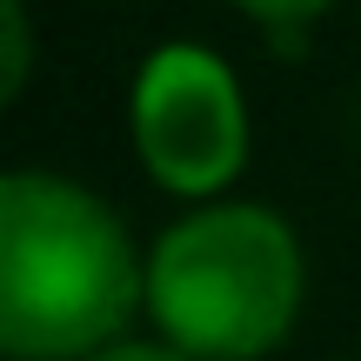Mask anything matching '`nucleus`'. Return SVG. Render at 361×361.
I'll return each instance as SVG.
<instances>
[{
	"mask_svg": "<svg viewBox=\"0 0 361 361\" xmlns=\"http://www.w3.org/2000/svg\"><path fill=\"white\" fill-rule=\"evenodd\" d=\"M147 314V255L74 174H0V355L87 361Z\"/></svg>",
	"mask_w": 361,
	"mask_h": 361,
	"instance_id": "f257e3e1",
	"label": "nucleus"
},
{
	"mask_svg": "<svg viewBox=\"0 0 361 361\" xmlns=\"http://www.w3.org/2000/svg\"><path fill=\"white\" fill-rule=\"evenodd\" d=\"M301 308V234L261 201H201L147 247V322L194 361H268Z\"/></svg>",
	"mask_w": 361,
	"mask_h": 361,
	"instance_id": "f03ea898",
	"label": "nucleus"
},
{
	"mask_svg": "<svg viewBox=\"0 0 361 361\" xmlns=\"http://www.w3.org/2000/svg\"><path fill=\"white\" fill-rule=\"evenodd\" d=\"M128 141L141 174L174 201H228L255 154V114L234 67L201 40H168L134 67Z\"/></svg>",
	"mask_w": 361,
	"mask_h": 361,
	"instance_id": "7ed1b4c3",
	"label": "nucleus"
},
{
	"mask_svg": "<svg viewBox=\"0 0 361 361\" xmlns=\"http://www.w3.org/2000/svg\"><path fill=\"white\" fill-rule=\"evenodd\" d=\"M0 40H7V61H0V101H20L27 74H34V20H27V0H0Z\"/></svg>",
	"mask_w": 361,
	"mask_h": 361,
	"instance_id": "20e7f679",
	"label": "nucleus"
},
{
	"mask_svg": "<svg viewBox=\"0 0 361 361\" xmlns=\"http://www.w3.org/2000/svg\"><path fill=\"white\" fill-rule=\"evenodd\" d=\"M234 13H247V20H261V27H308V20H322L335 0H228Z\"/></svg>",
	"mask_w": 361,
	"mask_h": 361,
	"instance_id": "39448f33",
	"label": "nucleus"
},
{
	"mask_svg": "<svg viewBox=\"0 0 361 361\" xmlns=\"http://www.w3.org/2000/svg\"><path fill=\"white\" fill-rule=\"evenodd\" d=\"M87 361H194V355H180L174 341H141V335H128V341H114V348H101V355H87Z\"/></svg>",
	"mask_w": 361,
	"mask_h": 361,
	"instance_id": "423d86ee",
	"label": "nucleus"
}]
</instances>
